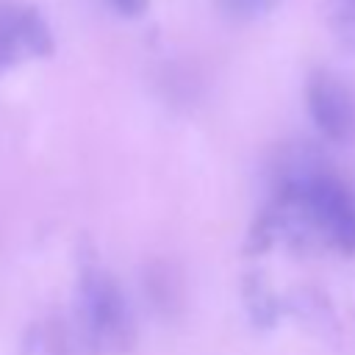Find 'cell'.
<instances>
[{"instance_id":"obj_1","label":"cell","mask_w":355,"mask_h":355,"mask_svg":"<svg viewBox=\"0 0 355 355\" xmlns=\"http://www.w3.org/2000/svg\"><path fill=\"white\" fill-rule=\"evenodd\" d=\"M78 324L97 355H119L133 344L125 294L116 280L97 266H86L78 280Z\"/></svg>"},{"instance_id":"obj_2","label":"cell","mask_w":355,"mask_h":355,"mask_svg":"<svg viewBox=\"0 0 355 355\" xmlns=\"http://www.w3.org/2000/svg\"><path fill=\"white\" fill-rule=\"evenodd\" d=\"M305 105L316 130L333 144L355 141V92L327 69L311 72L305 83Z\"/></svg>"},{"instance_id":"obj_3","label":"cell","mask_w":355,"mask_h":355,"mask_svg":"<svg viewBox=\"0 0 355 355\" xmlns=\"http://www.w3.org/2000/svg\"><path fill=\"white\" fill-rule=\"evenodd\" d=\"M53 33L42 14L31 6H0V72L25 55H50Z\"/></svg>"},{"instance_id":"obj_4","label":"cell","mask_w":355,"mask_h":355,"mask_svg":"<svg viewBox=\"0 0 355 355\" xmlns=\"http://www.w3.org/2000/svg\"><path fill=\"white\" fill-rule=\"evenodd\" d=\"M324 19L333 42L355 55V0H324Z\"/></svg>"},{"instance_id":"obj_5","label":"cell","mask_w":355,"mask_h":355,"mask_svg":"<svg viewBox=\"0 0 355 355\" xmlns=\"http://www.w3.org/2000/svg\"><path fill=\"white\" fill-rule=\"evenodd\" d=\"M28 355H67V344H64V333L58 324H36L28 336Z\"/></svg>"},{"instance_id":"obj_6","label":"cell","mask_w":355,"mask_h":355,"mask_svg":"<svg viewBox=\"0 0 355 355\" xmlns=\"http://www.w3.org/2000/svg\"><path fill=\"white\" fill-rule=\"evenodd\" d=\"M219 8L230 17V19H239V22H252V19H261L266 17L269 11H275L283 0H216Z\"/></svg>"},{"instance_id":"obj_7","label":"cell","mask_w":355,"mask_h":355,"mask_svg":"<svg viewBox=\"0 0 355 355\" xmlns=\"http://www.w3.org/2000/svg\"><path fill=\"white\" fill-rule=\"evenodd\" d=\"M122 17H141L150 6V0H108Z\"/></svg>"}]
</instances>
